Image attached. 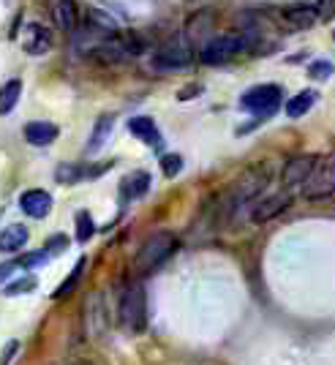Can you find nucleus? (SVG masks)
Here are the masks:
<instances>
[{"instance_id": "f8f14e48", "label": "nucleus", "mask_w": 335, "mask_h": 365, "mask_svg": "<svg viewBox=\"0 0 335 365\" xmlns=\"http://www.w3.org/2000/svg\"><path fill=\"white\" fill-rule=\"evenodd\" d=\"M19 207H22V213L31 215V218H46L49 210H52V197L46 191H41V188H31V191H25L19 197Z\"/></svg>"}, {"instance_id": "cd10ccee", "label": "nucleus", "mask_w": 335, "mask_h": 365, "mask_svg": "<svg viewBox=\"0 0 335 365\" xmlns=\"http://www.w3.org/2000/svg\"><path fill=\"white\" fill-rule=\"evenodd\" d=\"M16 267H19V262H3V264H0V284L9 281V278L14 275Z\"/></svg>"}, {"instance_id": "9d476101", "label": "nucleus", "mask_w": 335, "mask_h": 365, "mask_svg": "<svg viewBox=\"0 0 335 365\" xmlns=\"http://www.w3.org/2000/svg\"><path fill=\"white\" fill-rule=\"evenodd\" d=\"M278 16L289 31H305L319 19V11L314 6H308V3H292V6H284L278 11Z\"/></svg>"}, {"instance_id": "dca6fc26", "label": "nucleus", "mask_w": 335, "mask_h": 365, "mask_svg": "<svg viewBox=\"0 0 335 365\" xmlns=\"http://www.w3.org/2000/svg\"><path fill=\"white\" fill-rule=\"evenodd\" d=\"M28 243V229L22 224H11L0 232V251L3 254H16L19 248H25Z\"/></svg>"}, {"instance_id": "c85d7f7f", "label": "nucleus", "mask_w": 335, "mask_h": 365, "mask_svg": "<svg viewBox=\"0 0 335 365\" xmlns=\"http://www.w3.org/2000/svg\"><path fill=\"white\" fill-rule=\"evenodd\" d=\"M16 349H19V344H16V341L6 344V349H3V354H0V365H9V360L16 354Z\"/></svg>"}, {"instance_id": "6ab92c4d", "label": "nucleus", "mask_w": 335, "mask_h": 365, "mask_svg": "<svg viewBox=\"0 0 335 365\" xmlns=\"http://www.w3.org/2000/svg\"><path fill=\"white\" fill-rule=\"evenodd\" d=\"M25 49L28 55H44L46 46H49V33L41 28V25H28L25 28Z\"/></svg>"}, {"instance_id": "7ed1b4c3", "label": "nucleus", "mask_w": 335, "mask_h": 365, "mask_svg": "<svg viewBox=\"0 0 335 365\" xmlns=\"http://www.w3.org/2000/svg\"><path fill=\"white\" fill-rule=\"evenodd\" d=\"M175 251H177V237H175L172 232H164V229H161V232H153L150 237L142 243V248H139L137 270L142 275L158 270Z\"/></svg>"}, {"instance_id": "412c9836", "label": "nucleus", "mask_w": 335, "mask_h": 365, "mask_svg": "<svg viewBox=\"0 0 335 365\" xmlns=\"http://www.w3.org/2000/svg\"><path fill=\"white\" fill-rule=\"evenodd\" d=\"M19 96H22V82L19 79H11L0 88V115H9L14 112V107L19 104Z\"/></svg>"}, {"instance_id": "4be33fe9", "label": "nucleus", "mask_w": 335, "mask_h": 365, "mask_svg": "<svg viewBox=\"0 0 335 365\" xmlns=\"http://www.w3.org/2000/svg\"><path fill=\"white\" fill-rule=\"evenodd\" d=\"M82 270H85V259H79V262H76V267L71 270V273H68V278L63 281L61 287L52 292V297H55V300H63V297H68V294L76 289V284H79V278H82Z\"/></svg>"}, {"instance_id": "9b49d317", "label": "nucleus", "mask_w": 335, "mask_h": 365, "mask_svg": "<svg viewBox=\"0 0 335 365\" xmlns=\"http://www.w3.org/2000/svg\"><path fill=\"white\" fill-rule=\"evenodd\" d=\"M191 49L188 46H180V44H172V46H164L161 52H155V58H153V68L155 71H175V68H185L188 63H191Z\"/></svg>"}, {"instance_id": "ddd939ff", "label": "nucleus", "mask_w": 335, "mask_h": 365, "mask_svg": "<svg viewBox=\"0 0 335 365\" xmlns=\"http://www.w3.org/2000/svg\"><path fill=\"white\" fill-rule=\"evenodd\" d=\"M128 131H131L139 142H145L148 148H161V131H158V125H155L153 118H131Z\"/></svg>"}, {"instance_id": "bb28decb", "label": "nucleus", "mask_w": 335, "mask_h": 365, "mask_svg": "<svg viewBox=\"0 0 335 365\" xmlns=\"http://www.w3.org/2000/svg\"><path fill=\"white\" fill-rule=\"evenodd\" d=\"M311 76L314 79H330V74H333V63H327V61H316V63H311Z\"/></svg>"}, {"instance_id": "c756f323", "label": "nucleus", "mask_w": 335, "mask_h": 365, "mask_svg": "<svg viewBox=\"0 0 335 365\" xmlns=\"http://www.w3.org/2000/svg\"><path fill=\"white\" fill-rule=\"evenodd\" d=\"M199 91H202L199 85H194V88H183V91L177 93V98H180V101H185V98H194V93H199Z\"/></svg>"}, {"instance_id": "4468645a", "label": "nucleus", "mask_w": 335, "mask_h": 365, "mask_svg": "<svg viewBox=\"0 0 335 365\" xmlns=\"http://www.w3.org/2000/svg\"><path fill=\"white\" fill-rule=\"evenodd\" d=\"M55 137H58V125H52V123L36 120L25 125V139L36 148H46L49 142H55Z\"/></svg>"}, {"instance_id": "b1692460", "label": "nucleus", "mask_w": 335, "mask_h": 365, "mask_svg": "<svg viewBox=\"0 0 335 365\" xmlns=\"http://www.w3.org/2000/svg\"><path fill=\"white\" fill-rule=\"evenodd\" d=\"M88 172L85 169H79L76 164H61L58 167V172H55V178H58V182H63V185H71V182L82 180Z\"/></svg>"}, {"instance_id": "393cba45", "label": "nucleus", "mask_w": 335, "mask_h": 365, "mask_svg": "<svg viewBox=\"0 0 335 365\" xmlns=\"http://www.w3.org/2000/svg\"><path fill=\"white\" fill-rule=\"evenodd\" d=\"M180 169H183V158H180L177 153H164V155H161V172H164L167 178H177Z\"/></svg>"}, {"instance_id": "f257e3e1", "label": "nucleus", "mask_w": 335, "mask_h": 365, "mask_svg": "<svg viewBox=\"0 0 335 365\" xmlns=\"http://www.w3.org/2000/svg\"><path fill=\"white\" fill-rule=\"evenodd\" d=\"M270 185V167L259 164V167L248 169L243 178H237L234 185L229 188L227 205H224V218H237V215L257 205L262 199V191Z\"/></svg>"}, {"instance_id": "a211bd4d", "label": "nucleus", "mask_w": 335, "mask_h": 365, "mask_svg": "<svg viewBox=\"0 0 335 365\" xmlns=\"http://www.w3.org/2000/svg\"><path fill=\"white\" fill-rule=\"evenodd\" d=\"M112 125H115V118L112 115H104V118H98V123L93 125V134H91V142H88V153H98L104 145H107L109 134H112Z\"/></svg>"}, {"instance_id": "473e14b6", "label": "nucleus", "mask_w": 335, "mask_h": 365, "mask_svg": "<svg viewBox=\"0 0 335 365\" xmlns=\"http://www.w3.org/2000/svg\"><path fill=\"white\" fill-rule=\"evenodd\" d=\"M333 36H335V33H333Z\"/></svg>"}, {"instance_id": "aec40b11", "label": "nucleus", "mask_w": 335, "mask_h": 365, "mask_svg": "<svg viewBox=\"0 0 335 365\" xmlns=\"http://www.w3.org/2000/svg\"><path fill=\"white\" fill-rule=\"evenodd\" d=\"M314 101H316V93H314V91H300L297 96H292L289 101H287V115H289V118H303V115H308V112H311Z\"/></svg>"}, {"instance_id": "f3484780", "label": "nucleus", "mask_w": 335, "mask_h": 365, "mask_svg": "<svg viewBox=\"0 0 335 365\" xmlns=\"http://www.w3.org/2000/svg\"><path fill=\"white\" fill-rule=\"evenodd\" d=\"M120 191H123V199H128V202L142 199L150 191V175H148V172H134V175H128V178L123 180Z\"/></svg>"}, {"instance_id": "5701e85b", "label": "nucleus", "mask_w": 335, "mask_h": 365, "mask_svg": "<svg viewBox=\"0 0 335 365\" xmlns=\"http://www.w3.org/2000/svg\"><path fill=\"white\" fill-rule=\"evenodd\" d=\"M93 232H96V227H93V218L88 210H79L76 213V240L79 243H88L93 237Z\"/></svg>"}, {"instance_id": "7c9ffc66", "label": "nucleus", "mask_w": 335, "mask_h": 365, "mask_svg": "<svg viewBox=\"0 0 335 365\" xmlns=\"http://www.w3.org/2000/svg\"><path fill=\"white\" fill-rule=\"evenodd\" d=\"M324 6H335V0H324Z\"/></svg>"}, {"instance_id": "1a4fd4ad", "label": "nucleus", "mask_w": 335, "mask_h": 365, "mask_svg": "<svg viewBox=\"0 0 335 365\" xmlns=\"http://www.w3.org/2000/svg\"><path fill=\"white\" fill-rule=\"evenodd\" d=\"M107 305L101 294H91L85 303V333L91 341H98L107 335Z\"/></svg>"}, {"instance_id": "20e7f679", "label": "nucleus", "mask_w": 335, "mask_h": 365, "mask_svg": "<svg viewBox=\"0 0 335 365\" xmlns=\"http://www.w3.org/2000/svg\"><path fill=\"white\" fill-rule=\"evenodd\" d=\"M245 46H248V38L243 33H224V36H215V38H210L207 44L202 46L199 61L205 66H221V63L232 61L240 52H245Z\"/></svg>"}, {"instance_id": "0eeeda50", "label": "nucleus", "mask_w": 335, "mask_h": 365, "mask_svg": "<svg viewBox=\"0 0 335 365\" xmlns=\"http://www.w3.org/2000/svg\"><path fill=\"white\" fill-rule=\"evenodd\" d=\"M319 164L316 155H294L284 164V172H281V182H284V191H297V188H305V182L311 180L314 169Z\"/></svg>"}, {"instance_id": "6e6552de", "label": "nucleus", "mask_w": 335, "mask_h": 365, "mask_svg": "<svg viewBox=\"0 0 335 365\" xmlns=\"http://www.w3.org/2000/svg\"><path fill=\"white\" fill-rule=\"evenodd\" d=\"M289 205H292L289 191H278V194H270V197H262L259 202L251 207L248 218H251L254 224H267V221H273L275 215L289 210Z\"/></svg>"}, {"instance_id": "39448f33", "label": "nucleus", "mask_w": 335, "mask_h": 365, "mask_svg": "<svg viewBox=\"0 0 335 365\" xmlns=\"http://www.w3.org/2000/svg\"><path fill=\"white\" fill-rule=\"evenodd\" d=\"M305 199H327L335 197V153L319 158V164L314 169L311 180L303 188Z\"/></svg>"}, {"instance_id": "423d86ee", "label": "nucleus", "mask_w": 335, "mask_h": 365, "mask_svg": "<svg viewBox=\"0 0 335 365\" xmlns=\"http://www.w3.org/2000/svg\"><path fill=\"white\" fill-rule=\"evenodd\" d=\"M240 107L259 115V118H270L275 109L281 107V88L278 85H257L251 91H245L240 98Z\"/></svg>"}, {"instance_id": "2eb2a0df", "label": "nucleus", "mask_w": 335, "mask_h": 365, "mask_svg": "<svg viewBox=\"0 0 335 365\" xmlns=\"http://www.w3.org/2000/svg\"><path fill=\"white\" fill-rule=\"evenodd\" d=\"M52 16L58 31L71 33L76 28V6L74 0H52Z\"/></svg>"}, {"instance_id": "a878e982", "label": "nucleus", "mask_w": 335, "mask_h": 365, "mask_svg": "<svg viewBox=\"0 0 335 365\" xmlns=\"http://www.w3.org/2000/svg\"><path fill=\"white\" fill-rule=\"evenodd\" d=\"M33 289H36V278L28 275V278H19L14 284H9V287H6V297H19V294L33 292Z\"/></svg>"}, {"instance_id": "2f4dec72", "label": "nucleus", "mask_w": 335, "mask_h": 365, "mask_svg": "<svg viewBox=\"0 0 335 365\" xmlns=\"http://www.w3.org/2000/svg\"><path fill=\"white\" fill-rule=\"evenodd\" d=\"M74 365H91V363H85V360H76Z\"/></svg>"}, {"instance_id": "f03ea898", "label": "nucleus", "mask_w": 335, "mask_h": 365, "mask_svg": "<svg viewBox=\"0 0 335 365\" xmlns=\"http://www.w3.org/2000/svg\"><path fill=\"white\" fill-rule=\"evenodd\" d=\"M118 319L128 333H142L148 324V297L139 281L125 284L120 294V305H118Z\"/></svg>"}]
</instances>
